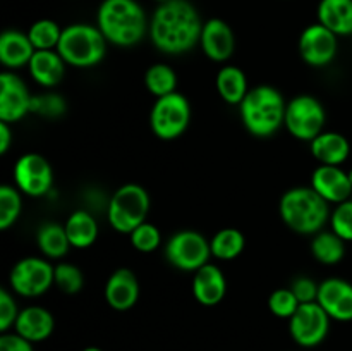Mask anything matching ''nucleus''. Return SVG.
<instances>
[{
	"instance_id": "f257e3e1",
	"label": "nucleus",
	"mask_w": 352,
	"mask_h": 351,
	"mask_svg": "<svg viewBox=\"0 0 352 351\" xmlns=\"http://www.w3.org/2000/svg\"><path fill=\"white\" fill-rule=\"evenodd\" d=\"M203 23L198 10L188 0H168L160 3L150 23V36L155 47L168 55H181L199 43Z\"/></svg>"
},
{
	"instance_id": "f03ea898",
	"label": "nucleus",
	"mask_w": 352,
	"mask_h": 351,
	"mask_svg": "<svg viewBox=\"0 0 352 351\" xmlns=\"http://www.w3.org/2000/svg\"><path fill=\"white\" fill-rule=\"evenodd\" d=\"M96 26L109 43L133 47L146 33V14L136 0H103L96 14Z\"/></svg>"
},
{
	"instance_id": "7ed1b4c3",
	"label": "nucleus",
	"mask_w": 352,
	"mask_h": 351,
	"mask_svg": "<svg viewBox=\"0 0 352 351\" xmlns=\"http://www.w3.org/2000/svg\"><path fill=\"white\" fill-rule=\"evenodd\" d=\"M330 203L311 186H299L284 193L280 217L298 234H316L330 219Z\"/></svg>"
},
{
	"instance_id": "20e7f679",
	"label": "nucleus",
	"mask_w": 352,
	"mask_h": 351,
	"mask_svg": "<svg viewBox=\"0 0 352 351\" xmlns=\"http://www.w3.org/2000/svg\"><path fill=\"white\" fill-rule=\"evenodd\" d=\"M284 96L274 86L261 85L251 88L241 102V120L251 134L260 138L272 136L285 120Z\"/></svg>"
},
{
	"instance_id": "39448f33",
	"label": "nucleus",
	"mask_w": 352,
	"mask_h": 351,
	"mask_svg": "<svg viewBox=\"0 0 352 351\" xmlns=\"http://www.w3.org/2000/svg\"><path fill=\"white\" fill-rule=\"evenodd\" d=\"M107 38L98 26L78 23L62 30L57 52L65 64L74 67H93L105 57Z\"/></svg>"
},
{
	"instance_id": "423d86ee",
	"label": "nucleus",
	"mask_w": 352,
	"mask_h": 351,
	"mask_svg": "<svg viewBox=\"0 0 352 351\" xmlns=\"http://www.w3.org/2000/svg\"><path fill=\"white\" fill-rule=\"evenodd\" d=\"M150 195L140 184H124L112 195L109 203V222L117 233L131 234L146 222L150 212Z\"/></svg>"
},
{
	"instance_id": "0eeeda50",
	"label": "nucleus",
	"mask_w": 352,
	"mask_h": 351,
	"mask_svg": "<svg viewBox=\"0 0 352 351\" xmlns=\"http://www.w3.org/2000/svg\"><path fill=\"white\" fill-rule=\"evenodd\" d=\"M191 123V105L179 92L157 98L150 114L153 133L160 140H175L188 129Z\"/></svg>"
},
{
	"instance_id": "6e6552de",
	"label": "nucleus",
	"mask_w": 352,
	"mask_h": 351,
	"mask_svg": "<svg viewBox=\"0 0 352 351\" xmlns=\"http://www.w3.org/2000/svg\"><path fill=\"white\" fill-rule=\"evenodd\" d=\"M165 257L175 268L196 272L212 257L210 241L198 231H179L165 244Z\"/></svg>"
},
{
	"instance_id": "1a4fd4ad",
	"label": "nucleus",
	"mask_w": 352,
	"mask_h": 351,
	"mask_svg": "<svg viewBox=\"0 0 352 351\" xmlns=\"http://www.w3.org/2000/svg\"><path fill=\"white\" fill-rule=\"evenodd\" d=\"M285 127L294 138L301 141H313L323 133L325 124V109L311 95L294 96L285 109Z\"/></svg>"
},
{
	"instance_id": "9d476101",
	"label": "nucleus",
	"mask_w": 352,
	"mask_h": 351,
	"mask_svg": "<svg viewBox=\"0 0 352 351\" xmlns=\"http://www.w3.org/2000/svg\"><path fill=\"white\" fill-rule=\"evenodd\" d=\"M9 282L14 292L19 296L36 298L47 292L55 282V267H52L43 258H23L10 270Z\"/></svg>"
},
{
	"instance_id": "9b49d317",
	"label": "nucleus",
	"mask_w": 352,
	"mask_h": 351,
	"mask_svg": "<svg viewBox=\"0 0 352 351\" xmlns=\"http://www.w3.org/2000/svg\"><path fill=\"white\" fill-rule=\"evenodd\" d=\"M330 317L318 301L301 303L294 315L289 319L291 336L299 346L315 348L327 337L330 329Z\"/></svg>"
},
{
	"instance_id": "f8f14e48",
	"label": "nucleus",
	"mask_w": 352,
	"mask_h": 351,
	"mask_svg": "<svg viewBox=\"0 0 352 351\" xmlns=\"http://www.w3.org/2000/svg\"><path fill=\"white\" fill-rule=\"evenodd\" d=\"M14 181L17 189L28 196L47 195L54 184L52 165L40 153H26L17 158L14 165Z\"/></svg>"
},
{
	"instance_id": "ddd939ff",
	"label": "nucleus",
	"mask_w": 352,
	"mask_h": 351,
	"mask_svg": "<svg viewBox=\"0 0 352 351\" xmlns=\"http://www.w3.org/2000/svg\"><path fill=\"white\" fill-rule=\"evenodd\" d=\"M31 102L33 95L26 83L14 72L3 71L0 74V120L17 123L31 112Z\"/></svg>"
},
{
	"instance_id": "4468645a",
	"label": "nucleus",
	"mask_w": 352,
	"mask_h": 351,
	"mask_svg": "<svg viewBox=\"0 0 352 351\" xmlns=\"http://www.w3.org/2000/svg\"><path fill=\"white\" fill-rule=\"evenodd\" d=\"M299 54L313 67L330 64L337 55V34L323 24H311L299 36Z\"/></svg>"
},
{
	"instance_id": "2eb2a0df",
	"label": "nucleus",
	"mask_w": 352,
	"mask_h": 351,
	"mask_svg": "<svg viewBox=\"0 0 352 351\" xmlns=\"http://www.w3.org/2000/svg\"><path fill=\"white\" fill-rule=\"evenodd\" d=\"M199 45L208 58L215 62L229 61L236 50V36L229 24L220 17H212L203 23Z\"/></svg>"
},
{
	"instance_id": "dca6fc26",
	"label": "nucleus",
	"mask_w": 352,
	"mask_h": 351,
	"mask_svg": "<svg viewBox=\"0 0 352 351\" xmlns=\"http://www.w3.org/2000/svg\"><path fill=\"white\" fill-rule=\"evenodd\" d=\"M316 301L329 313L330 319L339 322L352 320V284L339 277H330L320 284Z\"/></svg>"
},
{
	"instance_id": "f3484780",
	"label": "nucleus",
	"mask_w": 352,
	"mask_h": 351,
	"mask_svg": "<svg viewBox=\"0 0 352 351\" xmlns=\"http://www.w3.org/2000/svg\"><path fill=\"white\" fill-rule=\"evenodd\" d=\"M311 188L329 203H342L351 200L352 184L349 174L340 165H322L311 176Z\"/></svg>"
},
{
	"instance_id": "a211bd4d",
	"label": "nucleus",
	"mask_w": 352,
	"mask_h": 351,
	"mask_svg": "<svg viewBox=\"0 0 352 351\" xmlns=\"http://www.w3.org/2000/svg\"><path fill=\"white\" fill-rule=\"evenodd\" d=\"M105 299L113 310L126 312L140 299V281L131 268H117L105 284Z\"/></svg>"
},
{
	"instance_id": "6ab92c4d",
	"label": "nucleus",
	"mask_w": 352,
	"mask_h": 351,
	"mask_svg": "<svg viewBox=\"0 0 352 351\" xmlns=\"http://www.w3.org/2000/svg\"><path fill=\"white\" fill-rule=\"evenodd\" d=\"M227 291V281L223 272L217 265L206 264L195 272L192 277V295L198 303L205 306H215L223 299Z\"/></svg>"
},
{
	"instance_id": "aec40b11",
	"label": "nucleus",
	"mask_w": 352,
	"mask_h": 351,
	"mask_svg": "<svg viewBox=\"0 0 352 351\" xmlns=\"http://www.w3.org/2000/svg\"><path fill=\"white\" fill-rule=\"evenodd\" d=\"M14 329L24 339L31 343H40L52 336L55 329V320L54 315L43 306H28L19 312Z\"/></svg>"
},
{
	"instance_id": "412c9836",
	"label": "nucleus",
	"mask_w": 352,
	"mask_h": 351,
	"mask_svg": "<svg viewBox=\"0 0 352 351\" xmlns=\"http://www.w3.org/2000/svg\"><path fill=\"white\" fill-rule=\"evenodd\" d=\"M36 48L31 43L28 33L7 30L0 34V62L7 69H21L30 64Z\"/></svg>"
},
{
	"instance_id": "4be33fe9",
	"label": "nucleus",
	"mask_w": 352,
	"mask_h": 351,
	"mask_svg": "<svg viewBox=\"0 0 352 351\" xmlns=\"http://www.w3.org/2000/svg\"><path fill=\"white\" fill-rule=\"evenodd\" d=\"M34 81L45 88L57 86L65 72V61L57 50H36L28 64Z\"/></svg>"
},
{
	"instance_id": "5701e85b",
	"label": "nucleus",
	"mask_w": 352,
	"mask_h": 351,
	"mask_svg": "<svg viewBox=\"0 0 352 351\" xmlns=\"http://www.w3.org/2000/svg\"><path fill=\"white\" fill-rule=\"evenodd\" d=\"M311 143V153L322 165H342L351 153V145L344 134L336 131L320 133Z\"/></svg>"
},
{
	"instance_id": "b1692460",
	"label": "nucleus",
	"mask_w": 352,
	"mask_h": 351,
	"mask_svg": "<svg viewBox=\"0 0 352 351\" xmlns=\"http://www.w3.org/2000/svg\"><path fill=\"white\" fill-rule=\"evenodd\" d=\"M318 23L337 36L352 34V0H320Z\"/></svg>"
},
{
	"instance_id": "393cba45",
	"label": "nucleus",
	"mask_w": 352,
	"mask_h": 351,
	"mask_svg": "<svg viewBox=\"0 0 352 351\" xmlns=\"http://www.w3.org/2000/svg\"><path fill=\"white\" fill-rule=\"evenodd\" d=\"M65 233H67L69 243L71 246L79 248H89L98 237V224L91 213L85 212V210H78L72 213L65 222Z\"/></svg>"
},
{
	"instance_id": "a878e982",
	"label": "nucleus",
	"mask_w": 352,
	"mask_h": 351,
	"mask_svg": "<svg viewBox=\"0 0 352 351\" xmlns=\"http://www.w3.org/2000/svg\"><path fill=\"white\" fill-rule=\"evenodd\" d=\"M217 92L230 105H241L250 92L246 74L236 65H226L217 74Z\"/></svg>"
},
{
	"instance_id": "bb28decb",
	"label": "nucleus",
	"mask_w": 352,
	"mask_h": 351,
	"mask_svg": "<svg viewBox=\"0 0 352 351\" xmlns=\"http://www.w3.org/2000/svg\"><path fill=\"white\" fill-rule=\"evenodd\" d=\"M36 244L41 253L48 258H62L67 255L71 243H69L65 227L60 224L48 222L38 229Z\"/></svg>"
},
{
	"instance_id": "cd10ccee",
	"label": "nucleus",
	"mask_w": 352,
	"mask_h": 351,
	"mask_svg": "<svg viewBox=\"0 0 352 351\" xmlns=\"http://www.w3.org/2000/svg\"><path fill=\"white\" fill-rule=\"evenodd\" d=\"M311 253L325 265H336L346 255V241L333 231H320L311 241Z\"/></svg>"
},
{
	"instance_id": "c85d7f7f",
	"label": "nucleus",
	"mask_w": 352,
	"mask_h": 351,
	"mask_svg": "<svg viewBox=\"0 0 352 351\" xmlns=\"http://www.w3.org/2000/svg\"><path fill=\"white\" fill-rule=\"evenodd\" d=\"M244 244H246L244 234L239 229H234V227H226V229L219 231L210 241L212 255L219 260H234V258H237L243 253Z\"/></svg>"
},
{
	"instance_id": "c756f323",
	"label": "nucleus",
	"mask_w": 352,
	"mask_h": 351,
	"mask_svg": "<svg viewBox=\"0 0 352 351\" xmlns=\"http://www.w3.org/2000/svg\"><path fill=\"white\" fill-rule=\"evenodd\" d=\"M144 85H146L148 92L151 95L160 98V96L175 93V88H177V74L168 65L153 64L151 67H148L146 74H144Z\"/></svg>"
},
{
	"instance_id": "7c9ffc66",
	"label": "nucleus",
	"mask_w": 352,
	"mask_h": 351,
	"mask_svg": "<svg viewBox=\"0 0 352 351\" xmlns=\"http://www.w3.org/2000/svg\"><path fill=\"white\" fill-rule=\"evenodd\" d=\"M28 36H30L31 43L36 50H57L62 30L55 21L40 19L31 24Z\"/></svg>"
},
{
	"instance_id": "2f4dec72",
	"label": "nucleus",
	"mask_w": 352,
	"mask_h": 351,
	"mask_svg": "<svg viewBox=\"0 0 352 351\" xmlns=\"http://www.w3.org/2000/svg\"><path fill=\"white\" fill-rule=\"evenodd\" d=\"M21 195L14 186L2 184L0 186V229L7 231L21 213Z\"/></svg>"
},
{
	"instance_id": "473e14b6",
	"label": "nucleus",
	"mask_w": 352,
	"mask_h": 351,
	"mask_svg": "<svg viewBox=\"0 0 352 351\" xmlns=\"http://www.w3.org/2000/svg\"><path fill=\"white\" fill-rule=\"evenodd\" d=\"M55 284L60 291L67 292V295H76L82 289L85 284V275H82L81 268L76 267L74 264H62L55 265Z\"/></svg>"
},
{
	"instance_id": "72a5a7b5",
	"label": "nucleus",
	"mask_w": 352,
	"mask_h": 351,
	"mask_svg": "<svg viewBox=\"0 0 352 351\" xmlns=\"http://www.w3.org/2000/svg\"><path fill=\"white\" fill-rule=\"evenodd\" d=\"M299 305L301 303L296 298L291 288L275 289L268 298V308L275 317H280V319H291L296 310L299 308Z\"/></svg>"
},
{
	"instance_id": "f704fd0d",
	"label": "nucleus",
	"mask_w": 352,
	"mask_h": 351,
	"mask_svg": "<svg viewBox=\"0 0 352 351\" xmlns=\"http://www.w3.org/2000/svg\"><path fill=\"white\" fill-rule=\"evenodd\" d=\"M131 236V243L136 248L138 251H143V253H150L155 251L162 243V234L158 231L157 226L150 222H143L141 226H138Z\"/></svg>"
},
{
	"instance_id": "c9c22d12",
	"label": "nucleus",
	"mask_w": 352,
	"mask_h": 351,
	"mask_svg": "<svg viewBox=\"0 0 352 351\" xmlns=\"http://www.w3.org/2000/svg\"><path fill=\"white\" fill-rule=\"evenodd\" d=\"M330 226L344 241H352V200L339 203L330 215Z\"/></svg>"
},
{
	"instance_id": "e433bc0d",
	"label": "nucleus",
	"mask_w": 352,
	"mask_h": 351,
	"mask_svg": "<svg viewBox=\"0 0 352 351\" xmlns=\"http://www.w3.org/2000/svg\"><path fill=\"white\" fill-rule=\"evenodd\" d=\"M31 112L43 117H60L65 112V102L60 95H55V93L33 96Z\"/></svg>"
},
{
	"instance_id": "4c0bfd02",
	"label": "nucleus",
	"mask_w": 352,
	"mask_h": 351,
	"mask_svg": "<svg viewBox=\"0 0 352 351\" xmlns=\"http://www.w3.org/2000/svg\"><path fill=\"white\" fill-rule=\"evenodd\" d=\"M17 315L19 310L17 303L14 301V296L6 289H0V330L7 332L16 323Z\"/></svg>"
},
{
	"instance_id": "58836bf2",
	"label": "nucleus",
	"mask_w": 352,
	"mask_h": 351,
	"mask_svg": "<svg viewBox=\"0 0 352 351\" xmlns=\"http://www.w3.org/2000/svg\"><path fill=\"white\" fill-rule=\"evenodd\" d=\"M291 289L296 295V298L299 299V303H313L318 298L320 284H316L313 279L301 275V277L294 279Z\"/></svg>"
},
{
	"instance_id": "ea45409f",
	"label": "nucleus",
	"mask_w": 352,
	"mask_h": 351,
	"mask_svg": "<svg viewBox=\"0 0 352 351\" xmlns=\"http://www.w3.org/2000/svg\"><path fill=\"white\" fill-rule=\"evenodd\" d=\"M0 351H33V346H31V341L24 339L17 332H2V336H0Z\"/></svg>"
},
{
	"instance_id": "a19ab883",
	"label": "nucleus",
	"mask_w": 352,
	"mask_h": 351,
	"mask_svg": "<svg viewBox=\"0 0 352 351\" xmlns=\"http://www.w3.org/2000/svg\"><path fill=\"white\" fill-rule=\"evenodd\" d=\"M12 143V131H10L9 123L0 120V153H7Z\"/></svg>"
},
{
	"instance_id": "79ce46f5",
	"label": "nucleus",
	"mask_w": 352,
	"mask_h": 351,
	"mask_svg": "<svg viewBox=\"0 0 352 351\" xmlns=\"http://www.w3.org/2000/svg\"><path fill=\"white\" fill-rule=\"evenodd\" d=\"M82 351H103V350H100V348H96V346H89V348H85Z\"/></svg>"
},
{
	"instance_id": "37998d69",
	"label": "nucleus",
	"mask_w": 352,
	"mask_h": 351,
	"mask_svg": "<svg viewBox=\"0 0 352 351\" xmlns=\"http://www.w3.org/2000/svg\"><path fill=\"white\" fill-rule=\"evenodd\" d=\"M155 2H158V3H165V2H168V0H155Z\"/></svg>"
},
{
	"instance_id": "c03bdc74",
	"label": "nucleus",
	"mask_w": 352,
	"mask_h": 351,
	"mask_svg": "<svg viewBox=\"0 0 352 351\" xmlns=\"http://www.w3.org/2000/svg\"><path fill=\"white\" fill-rule=\"evenodd\" d=\"M347 174H349V179H351V184H352V169H351V171H349V172H347Z\"/></svg>"
}]
</instances>
